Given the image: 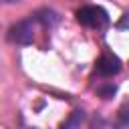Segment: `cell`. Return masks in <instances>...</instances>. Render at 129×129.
<instances>
[{
	"label": "cell",
	"instance_id": "cell-6",
	"mask_svg": "<svg viewBox=\"0 0 129 129\" xmlns=\"http://www.w3.org/2000/svg\"><path fill=\"white\" fill-rule=\"evenodd\" d=\"M83 119H85V111L83 109H75L71 113V117L60 125V129H79L81 123H83Z\"/></svg>",
	"mask_w": 129,
	"mask_h": 129
},
{
	"label": "cell",
	"instance_id": "cell-7",
	"mask_svg": "<svg viewBox=\"0 0 129 129\" xmlns=\"http://www.w3.org/2000/svg\"><path fill=\"white\" fill-rule=\"evenodd\" d=\"M115 93H117V87L115 85H103V87H99V95L103 99H111Z\"/></svg>",
	"mask_w": 129,
	"mask_h": 129
},
{
	"label": "cell",
	"instance_id": "cell-10",
	"mask_svg": "<svg viewBox=\"0 0 129 129\" xmlns=\"http://www.w3.org/2000/svg\"><path fill=\"white\" fill-rule=\"evenodd\" d=\"M6 4H14V2H20V0H4Z\"/></svg>",
	"mask_w": 129,
	"mask_h": 129
},
{
	"label": "cell",
	"instance_id": "cell-5",
	"mask_svg": "<svg viewBox=\"0 0 129 129\" xmlns=\"http://www.w3.org/2000/svg\"><path fill=\"white\" fill-rule=\"evenodd\" d=\"M113 129H129V101H125L119 107L117 117L113 121Z\"/></svg>",
	"mask_w": 129,
	"mask_h": 129
},
{
	"label": "cell",
	"instance_id": "cell-3",
	"mask_svg": "<svg viewBox=\"0 0 129 129\" xmlns=\"http://www.w3.org/2000/svg\"><path fill=\"white\" fill-rule=\"evenodd\" d=\"M95 71H97V75H101V77H113V75H117V73L121 71V60H119L115 54L105 52L103 56L97 58Z\"/></svg>",
	"mask_w": 129,
	"mask_h": 129
},
{
	"label": "cell",
	"instance_id": "cell-9",
	"mask_svg": "<svg viewBox=\"0 0 129 129\" xmlns=\"http://www.w3.org/2000/svg\"><path fill=\"white\" fill-rule=\"evenodd\" d=\"M117 28H129V14H123V18L117 24Z\"/></svg>",
	"mask_w": 129,
	"mask_h": 129
},
{
	"label": "cell",
	"instance_id": "cell-4",
	"mask_svg": "<svg viewBox=\"0 0 129 129\" xmlns=\"http://www.w3.org/2000/svg\"><path fill=\"white\" fill-rule=\"evenodd\" d=\"M34 20H36V22H40L42 26H48V28H52L54 24H58L60 16H58L54 10H48V8H44V10H38V12L34 14Z\"/></svg>",
	"mask_w": 129,
	"mask_h": 129
},
{
	"label": "cell",
	"instance_id": "cell-8",
	"mask_svg": "<svg viewBox=\"0 0 129 129\" xmlns=\"http://www.w3.org/2000/svg\"><path fill=\"white\" fill-rule=\"evenodd\" d=\"M103 125H105L103 117H95V119H93V123H91V129H101Z\"/></svg>",
	"mask_w": 129,
	"mask_h": 129
},
{
	"label": "cell",
	"instance_id": "cell-1",
	"mask_svg": "<svg viewBox=\"0 0 129 129\" xmlns=\"http://www.w3.org/2000/svg\"><path fill=\"white\" fill-rule=\"evenodd\" d=\"M77 20H79V24H83L87 28H97V30H103L109 24L107 12L101 6H93V4L79 8L77 10Z\"/></svg>",
	"mask_w": 129,
	"mask_h": 129
},
{
	"label": "cell",
	"instance_id": "cell-2",
	"mask_svg": "<svg viewBox=\"0 0 129 129\" xmlns=\"http://www.w3.org/2000/svg\"><path fill=\"white\" fill-rule=\"evenodd\" d=\"M34 38V30H32V18L28 20H20L16 24H12L8 28V40L12 44H20V46H26L30 44Z\"/></svg>",
	"mask_w": 129,
	"mask_h": 129
}]
</instances>
